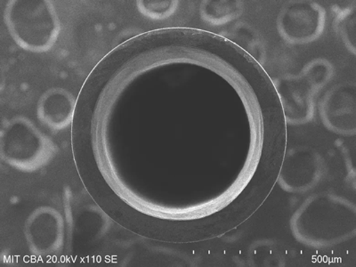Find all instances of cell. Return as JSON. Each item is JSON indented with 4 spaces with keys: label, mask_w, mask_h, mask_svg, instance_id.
Instances as JSON below:
<instances>
[{
    "label": "cell",
    "mask_w": 356,
    "mask_h": 267,
    "mask_svg": "<svg viewBox=\"0 0 356 267\" xmlns=\"http://www.w3.org/2000/svg\"><path fill=\"white\" fill-rule=\"evenodd\" d=\"M304 6H300V11H298V6H295L293 14L291 11L284 14L282 20L292 21V24L282 25L280 28H282V36L291 42H310L319 36L323 30V13L307 12L310 6H307V11L304 10Z\"/></svg>",
    "instance_id": "obj_1"
}]
</instances>
